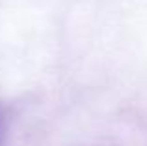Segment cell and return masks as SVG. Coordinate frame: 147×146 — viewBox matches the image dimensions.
Masks as SVG:
<instances>
[{
    "label": "cell",
    "instance_id": "1",
    "mask_svg": "<svg viewBox=\"0 0 147 146\" xmlns=\"http://www.w3.org/2000/svg\"><path fill=\"white\" fill-rule=\"evenodd\" d=\"M9 111L7 107L0 101V146L6 144L7 135H9Z\"/></svg>",
    "mask_w": 147,
    "mask_h": 146
}]
</instances>
